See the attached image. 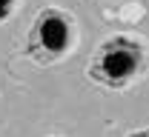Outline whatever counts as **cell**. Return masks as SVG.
I'll list each match as a JSON object with an SVG mask.
<instances>
[{"label": "cell", "instance_id": "1", "mask_svg": "<svg viewBox=\"0 0 149 137\" xmlns=\"http://www.w3.org/2000/svg\"><path fill=\"white\" fill-rule=\"evenodd\" d=\"M146 69V49L143 43L132 37H109L100 43V49L89 60V77L109 86V89H126L135 77H141Z\"/></svg>", "mask_w": 149, "mask_h": 137}, {"label": "cell", "instance_id": "2", "mask_svg": "<svg viewBox=\"0 0 149 137\" xmlns=\"http://www.w3.org/2000/svg\"><path fill=\"white\" fill-rule=\"evenodd\" d=\"M74 32H77L74 17L69 12H63L57 6H46L32 20V29H29V37H26V54L40 66L57 63L63 54L72 52Z\"/></svg>", "mask_w": 149, "mask_h": 137}, {"label": "cell", "instance_id": "4", "mask_svg": "<svg viewBox=\"0 0 149 137\" xmlns=\"http://www.w3.org/2000/svg\"><path fill=\"white\" fill-rule=\"evenodd\" d=\"M129 137H149V134H146V129H141V131H135V134H129Z\"/></svg>", "mask_w": 149, "mask_h": 137}, {"label": "cell", "instance_id": "3", "mask_svg": "<svg viewBox=\"0 0 149 137\" xmlns=\"http://www.w3.org/2000/svg\"><path fill=\"white\" fill-rule=\"evenodd\" d=\"M15 9H17V0H0V23H6L12 17Z\"/></svg>", "mask_w": 149, "mask_h": 137}]
</instances>
